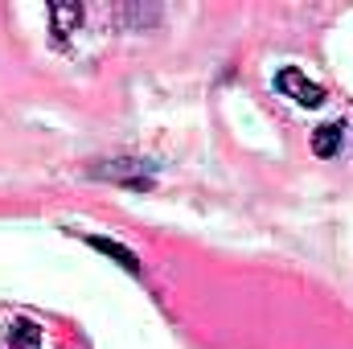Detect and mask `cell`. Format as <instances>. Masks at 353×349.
<instances>
[{"label": "cell", "instance_id": "cell-1", "mask_svg": "<svg viewBox=\"0 0 353 349\" xmlns=\"http://www.w3.org/2000/svg\"><path fill=\"white\" fill-rule=\"evenodd\" d=\"M275 90H279L283 99L300 103V107H321V103H325V87L312 83L300 66H283V70L275 74Z\"/></svg>", "mask_w": 353, "mask_h": 349}, {"label": "cell", "instance_id": "cell-2", "mask_svg": "<svg viewBox=\"0 0 353 349\" xmlns=\"http://www.w3.org/2000/svg\"><path fill=\"white\" fill-rule=\"evenodd\" d=\"M90 177H99V181H115V185H128V189H136V193L152 189V169H148V161H107V165L90 169Z\"/></svg>", "mask_w": 353, "mask_h": 349}, {"label": "cell", "instance_id": "cell-3", "mask_svg": "<svg viewBox=\"0 0 353 349\" xmlns=\"http://www.w3.org/2000/svg\"><path fill=\"white\" fill-rule=\"evenodd\" d=\"M87 247L90 251H99V255H107V259H115L128 275H144V263L140 255L132 251V247H123V243H115V239H107V235H87Z\"/></svg>", "mask_w": 353, "mask_h": 349}, {"label": "cell", "instance_id": "cell-4", "mask_svg": "<svg viewBox=\"0 0 353 349\" xmlns=\"http://www.w3.org/2000/svg\"><path fill=\"white\" fill-rule=\"evenodd\" d=\"M341 144H345V128H341V123H321V128L312 132V152H316V157H325V161H329V157H337V152H341Z\"/></svg>", "mask_w": 353, "mask_h": 349}, {"label": "cell", "instance_id": "cell-5", "mask_svg": "<svg viewBox=\"0 0 353 349\" xmlns=\"http://www.w3.org/2000/svg\"><path fill=\"white\" fill-rule=\"evenodd\" d=\"M50 21L58 37H70L83 25V4H50Z\"/></svg>", "mask_w": 353, "mask_h": 349}, {"label": "cell", "instance_id": "cell-6", "mask_svg": "<svg viewBox=\"0 0 353 349\" xmlns=\"http://www.w3.org/2000/svg\"><path fill=\"white\" fill-rule=\"evenodd\" d=\"M8 349H41V329L33 321H12L8 325Z\"/></svg>", "mask_w": 353, "mask_h": 349}, {"label": "cell", "instance_id": "cell-7", "mask_svg": "<svg viewBox=\"0 0 353 349\" xmlns=\"http://www.w3.org/2000/svg\"><path fill=\"white\" fill-rule=\"evenodd\" d=\"M128 21H136V25H157V21H161V12H157V8H148V12H144V8H136V4H132V8H128Z\"/></svg>", "mask_w": 353, "mask_h": 349}]
</instances>
